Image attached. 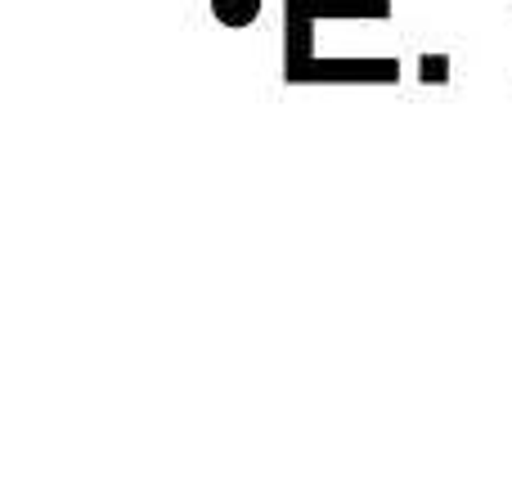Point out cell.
<instances>
[{
  "mask_svg": "<svg viewBox=\"0 0 512 494\" xmlns=\"http://www.w3.org/2000/svg\"><path fill=\"white\" fill-rule=\"evenodd\" d=\"M396 0H283V63L315 54L319 23H387Z\"/></svg>",
  "mask_w": 512,
  "mask_h": 494,
  "instance_id": "obj_1",
  "label": "cell"
},
{
  "mask_svg": "<svg viewBox=\"0 0 512 494\" xmlns=\"http://www.w3.org/2000/svg\"><path fill=\"white\" fill-rule=\"evenodd\" d=\"M288 86H396V54H310L301 63H283Z\"/></svg>",
  "mask_w": 512,
  "mask_h": 494,
  "instance_id": "obj_2",
  "label": "cell"
},
{
  "mask_svg": "<svg viewBox=\"0 0 512 494\" xmlns=\"http://www.w3.org/2000/svg\"><path fill=\"white\" fill-rule=\"evenodd\" d=\"M261 5L265 0H212V18L221 27H234V32H239V27H252L256 18H261Z\"/></svg>",
  "mask_w": 512,
  "mask_h": 494,
  "instance_id": "obj_3",
  "label": "cell"
},
{
  "mask_svg": "<svg viewBox=\"0 0 512 494\" xmlns=\"http://www.w3.org/2000/svg\"><path fill=\"white\" fill-rule=\"evenodd\" d=\"M418 81H423V86H445V81H450V54L427 50L423 59H418Z\"/></svg>",
  "mask_w": 512,
  "mask_h": 494,
  "instance_id": "obj_4",
  "label": "cell"
}]
</instances>
